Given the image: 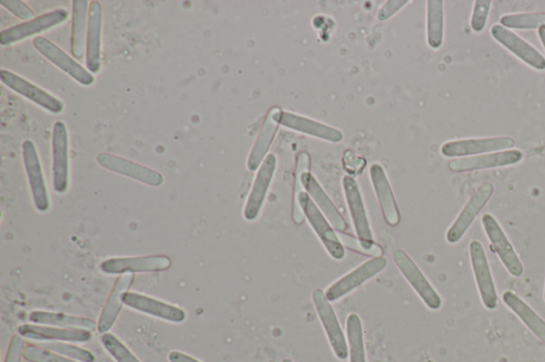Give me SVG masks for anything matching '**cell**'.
Returning <instances> with one entry per match:
<instances>
[{
  "label": "cell",
  "instance_id": "obj_10",
  "mask_svg": "<svg viewBox=\"0 0 545 362\" xmlns=\"http://www.w3.org/2000/svg\"><path fill=\"white\" fill-rule=\"evenodd\" d=\"M511 137L468 138L447 142L442 146L441 154L446 157H470L506 151L515 147Z\"/></svg>",
  "mask_w": 545,
  "mask_h": 362
},
{
  "label": "cell",
  "instance_id": "obj_12",
  "mask_svg": "<svg viewBox=\"0 0 545 362\" xmlns=\"http://www.w3.org/2000/svg\"><path fill=\"white\" fill-rule=\"evenodd\" d=\"M34 46L49 62H52L55 66L60 68L62 72L71 75L79 85L90 86L94 84V75L87 69L80 65L72 56L63 52L61 48L57 46L53 42L46 39V37H36Z\"/></svg>",
  "mask_w": 545,
  "mask_h": 362
},
{
  "label": "cell",
  "instance_id": "obj_36",
  "mask_svg": "<svg viewBox=\"0 0 545 362\" xmlns=\"http://www.w3.org/2000/svg\"><path fill=\"white\" fill-rule=\"evenodd\" d=\"M23 356L24 359L28 362H78L49 351L47 348L33 345L25 347Z\"/></svg>",
  "mask_w": 545,
  "mask_h": 362
},
{
  "label": "cell",
  "instance_id": "obj_18",
  "mask_svg": "<svg viewBox=\"0 0 545 362\" xmlns=\"http://www.w3.org/2000/svg\"><path fill=\"white\" fill-rule=\"evenodd\" d=\"M523 157V152L517 149L499 151L483 156L458 158V160L449 162L448 167L454 173H467V171L511 166V165L522 162Z\"/></svg>",
  "mask_w": 545,
  "mask_h": 362
},
{
  "label": "cell",
  "instance_id": "obj_2",
  "mask_svg": "<svg viewBox=\"0 0 545 362\" xmlns=\"http://www.w3.org/2000/svg\"><path fill=\"white\" fill-rule=\"evenodd\" d=\"M310 157L307 152H301L297 157L296 163V182L306 189L310 198L315 203V206L320 208V211L324 214L325 217L334 228L338 231L344 232L347 228L346 222L342 215L334 206L333 201L322 188L315 177L309 173Z\"/></svg>",
  "mask_w": 545,
  "mask_h": 362
},
{
  "label": "cell",
  "instance_id": "obj_7",
  "mask_svg": "<svg viewBox=\"0 0 545 362\" xmlns=\"http://www.w3.org/2000/svg\"><path fill=\"white\" fill-rule=\"evenodd\" d=\"M314 304L320 317L323 328L325 330L327 339L331 343L335 357L340 360H346L348 357V347L344 330H342L337 315L328 301L325 292L321 289L314 291Z\"/></svg>",
  "mask_w": 545,
  "mask_h": 362
},
{
  "label": "cell",
  "instance_id": "obj_26",
  "mask_svg": "<svg viewBox=\"0 0 545 362\" xmlns=\"http://www.w3.org/2000/svg\"><path fill=\"white\" fill-rule=\"evenodd\" d=\"M282 110L280 107H272L264 119L262 130L255 144L252 146L249 160H247V168L252 173L259 169L260 165H262L266 156H268L269 150L274 141L278 126H280V114Z\"/></svg>",
  "mask_w": 545,
  "mask_h": 362
},
{
  "label": "cell",
  "instance_id": "obj_38",
  "mask_svg": "<svg viewBox=\"0 0 545 362\" xmlns=\"http://www.w3.org/2000/svg\"><path fill=\"white\" fill-rule=\"evenodd\" d=\"M491 9L490 0H477L471 18V27L474 33H481L486 27L488 16Z\"/></svg>",
  "mask_w": 545,
  "mask_h": 362
},
{
  "label": "cell",
  "instance_id": "obj_42",
  "mask_svg": "<svg viewBox=\"0 0 545 362\" xmlns=\"http://www.w3.org/2000/svg\"><path fill=\"white\" fill-rule=\"evenodd\" d=\"M170 362H201L199 359L192 357L191 355H188L180 351L170 352L169 355Z\"/></svg>",
  "mask_w": 545,
  "mask_h": 362
},
{
  "label": "cell",
  "instance_id": "obj_27",
  "mask_svg": "<svg viewBox=\"0 0 545 362\" xmlns=\"http://www.w3.org/2000/svg\"><path fill=\"white\" fill-rule=\"evenodd\" d=\"M280 124L291 130L324 139V141L331 143H340L344 139V135H342L340 130L333 128L331 126L315 122V120L297 116L294 113L282 111L280 114Z\"/></svg>",
  "mask_w": 545,
  "mask_h": 362
},
{
  "label": "cell",
  "instance_id": "obj_6",
  "mask_svg": "<svg viewBox=\"0 0 545 362\" xmlns=\"http://www.w3.org/2000/svg\"><path fill=\"white\" fill-rule=\"evenodd\" d=\"M172 266V260L167 256L138 257H114L104 260L99 270L107 276L129 275V273H153L167 271Z\"/></svg>",
  "mask_w": 545,
  "mask_h": 362
},
{
  "label": "cell",
  "instance_id": "obj_16",
  "mask_svg": "<svg viewBox=\"0 0 545 362\" xmlns=\"http://www.w3.org/2000/svg\"><path fill=\"white\" fill-rule=\"evenodd\" d=\"M53 176L57 194H66L69 187V143L65 123L57 122L53 130Z\"/></svg>",
  "mask_w": 545,
  "mask_h": 362
},
{
  "label": "cell",
  "instance_id": "obj_44",
  "mask_svg": "<svg viewBox=\"0 0 545 362\" xmlns=\"http://www.w3.org/2000/svg\"><path fill=\"white\" fill-rule=\"evenodd\" d=\"M283 362H293V361L290 360V359H284Z\"/></svg>",
  "mask_w": 545,
  "mask_h": 362
},
{
  "label": "cell",
  "instance_id": "obj_31",
  "mask_svg": "<svg viewBox=\"0 0 545 362\" xmlns=\"http://www.w3.org/2000/svg\"><path fill=\"white\" fill-rule=\"evenodd\" d=\"M445 35V10L441 0L427 2V42L430 48L439 49Z\"/></svg>",
  "mask_w": 545,
  "mask_h": 362
},
{
  "label": "cell",
  "instance_id": "obj_13",
  "mask_svg": "<svg viewBox=\"0 0 545 362\" xmlns=\"http://www.w3.org/2000/svg\"><path fill=\"white\" fill-rule=\"evenodd\" d=\"M0 78H2L5 86L30 100L31 103L43 107L44 110L54 114H60L65 110V104L62 100L44 91L43 88L31 84L30 81L22 78L21 75L2 69Z\"/></svg>",
  "mask_w": 545,
  "mask_h": 362
},
{
  "label": "cell",
  "instance_id": "obj_37",
  "mask_svg": "<svg viewBox=\"0 0 545 362\" xmlns=\"http://www.w3.org/2000/svg\"><path fill=\"white\" fill-rule=\"evenodd\" d=\"M339 238L340 240L344 241V244L347 247H350L351 250L367 254V256H371L374 257L383 256V247L376 245L375 243L365 244L364 243V241L354 238L350 236V235L346 234H340Z\"/></svg>",
  "mask_w": 545,
  "mask_h": 362
},
{
  "label": "cell",
  "instance_id": "obj_15",
  "mask_svg": "<svg viewBox=\"0 0 545 362\" xmlns=\"http://www.w3.org/2000/svg\"><path fill=\"white\" fill-rule=\"evenodd\" d=\"M99 166L112 171L114 174L130 177V179L141 182L151 187H160L164 177L158 171L143 166V165L126 160L124 157L99 154L97 157Z\"/></svg>",
  "mask_w": 545,
  "mask_h": 362
},
{
  "label": "cell",
  "instance_id": "obj_17",
  "mask_svg": "<svg viewBox=\"0 0 545 362\" xmlns=\"http://www.w3.org/2000/svg\"><path fill=\"white\" fill-rule=\"evenodd\" d=\"M124 304L127 307L139 311V313L168 322L182 323L187 320L188 317L186 311L180 307L157 300L155 297L136 294V292H127L124 296Z\"/></svg>",
  "mask_w": 545,
  "mask_h": 362
},
{
  "label": "cell",
  "instance_id": "obj_21",
  "mask_svg": "<svg viewBox=\"0 0 545 362\" xmlns=\"http://www.w3.org/2000/svg\"><path fill=\"white\" fill-rule=\"evenodd\" d=\"M344 188L358 239L365 244H373L374 238L370 222L367 218L363 195H361L357 181L352 176H344Z\"/></svg>",
  "mask_w": 545,
  "mask_h": 362
},
{
  "label": "cell",
  "instance_id": "obj_43",
  "mask_svg": "<svg viewBox=\"0 0 545 362\" xmlns=\"http://www.w3.org/2000/svg\"><path fill=\"white\" fill-rule=\"evenodd\" d=\"M539 36H540V40L542 42V45L545 49V26L539 28Z\"/></svg>",
  "mask_w": 545,
  "mask_h": 362
},
{
  "label": "cell",
  "instance_id": "obj_35",
  "mask_svg": "<svg viewBox=\"0 0 545 362\" xmlns=\"http://www.w3.org/2000/svg\"><path fill=\"white\" fill-rule=\"evenodd\" d=\"M101 343H103L106 351L109 353L111 357L117 362H141L116 335L111 333L104 334L101 336Z\"/></svg>",
  "mask_w": 545,
  "mask_h": 362
},
{
  "label": "cell",
  "instance_id": "obj_28",
  "mask_svg": "<svg viewBox=\"0 0 545 362\" xmlns=\"http://www.w3.org/2000/svg\"><path fill=\"white\" fill-rule=\"evenodd\" d=\"M28 319L37 326L55 327L67 329H85L94 332L98 328V323L87 317L71 316L62 313H52V311L36 310L30 313Z\"/></svg>",
  "mask_w": 545,
  "mask_h": 362
},
{
  "label": "cell",
  "instance_id": "obj_40",
  "mask_svg": "<svg viewBox=\"0 0 545 362\" xmlns=\"http://www.w3.org/2000/svg\"><path fill=\"white\" fill-rule=\"evenodd\" d=\"M25 343L21 335L12 337L5 362H22Z\"/></svg>",
  "mask_w": 545,
  "mask_h": 362
},
{
  "label": "cell",
  "instance_id": "obj_29",
  "mask_svg": "<svg viewBox=\"0 0 545 362\" xmlns=\"http://www.w3.org/2000/svg\"><path fill=\"white\" fill-rule=\"evenodd\" d=\"M87 0H74L72 21L71 50L75 58L81 60L87 54V35L88 25Z\"/></svg>",
  "mask_w": 545,
  "mask_h": 362
},
{
  "label": "cell",
  "instance_id": "obj_25",
  "mask_svg": "<svg viewBox=\"0 0 545 362\" xmlns=\"http://www.w3.org/2000/svg\"><path fill=\"white\" fill-rule=\"evenodd\" d=\"M370 176L386 224L396 226L401 221V215H399L388 176H386L382 165L373 164L370 168Z\"/></svg>",
  "mask_w": 545,
  "mask_h": 362
},
{
  "label": "cell",
  "instance_id": "obj_22",
  "mask_svg": "<svg viewBox=\"0 0 545 362\" xmlns=\"http://www.w3.org/2000/svg\"><path fill=\"white\" fill-rule=\"evenodd\" d=\"M23 338L33 341L87 343L93 338L92 332L85 329H67L55 327L23 324L17 329Z\"/></svg>",
  "mask_w": 545,
  "mask_h": 362
},
{
  "label": "cell",
  "instance_id": "obj_11",
  "mask_svg": "<svg viewBox=\"0 0 545 362\" xmlns=\"http://www.w3.org/2000/svg\"><path fill=\"white\" fill-rule=\"evenodd\" d=\"M494 193V186L491 183H484L473 194L470 200L458 215V217L453 222L447 232V240L448 244L455 245L464 238L465 234L472 226L475 218L478 217L487 203L489 202Z\"/></svg>",
  "mask_w": 545,
  "mask_h": 362
},
{
  "label": "cell",
  "instance_id": "obj_34",
  "mask_svg": "<svg viewBox=\"0 0 545 362\" xmlns=\"http://www.w3.org/2000/svg\"><path fill=\"white\" fill-rule=\"evenodd\" d=\"M43 347L78 362H95L97 360L92 352L69 342H50L44 345Z\"/></svg>",
  "mask_w": 545,
  "mask_h": 362
},
{
  "label": "cell",
  "instance_id": "obj_20",
  "mask_svg": "<svg viewBox=\"0 0 545 362\" xmlns=\"http://www.w3.org/2000/svg\"><path fill=\"white\" fill-rule=\"evenodd\" d=\"M276 164L275 156L269 155L260 167L244 207L243 215L247 221H255L259 217L275 174Z\"/></svg>",
  "mask_w": 545,
  "mask_h": 362
},
{
  "label": "cell",
  "instance_id": "obj_30",
  "mask_svg": "<svg viewBox=\"0 0 545 362\" xmlns=\"http://www.w3.org/2000/svg\"><path fill=\"white\" fill-rule=\"evenodd\" d=\"M502 298L506 307L518 316L526 327H529L532 334L545 343V321L542 317L512 291L504 292Z\"/></svg>",
  "mask_w": 545,
  "mask_h": 362
},
{
  "label": "cell",
  "instance_id": "obj_39",
  "mask_svg": "<svg viewBox=\"0 0 545 362\" xmlns=\"http://www.w3.org/2000/svg\"><path fill=\"white\" fill-rule=\"evenodd\" d=\"M0 5L11 12L12 15L25 22L35 20V12L29 8V5L21 2V0H2Z\"/></svg>",
  "mask_w": 545,
  "mask_h": 362
},
{
  "label": "cell",
  "instance_id": "obj_3",
  "mask_svg": "<svg viewBox=\"0 0 545 362\" xmlns=\"http://www.w3.org/2000/svg\"><path fill=\"white\" fill-rule=\"evenodd\" d=\"M481 224H483L487 237L490 241L492 252L498 254L506 270L512 277H522L524 266L521 259H519L515 247L511 245L509 237L506 236L498 220L491 214H485L481 218Z\"/></svg>",
  "mask_w": 545,
  "mask_h": 362
},
{
  "label": "cell",
  "instance_id": "obj_1",
  "mask_svg": "<svg viewBox=\"0 0 545 362\" xmlns=\"http://www.w3.org/2000/svg\"><path fill=\"white\" fill-rule=\"evenodd\" d=\"M297 206L294 209V221L297 225L302 224L303 216L307 218L310 226H313L323 246L331 256L335 260H342L345 257L344 246L339 236L334 231L324 214L315 206L310 196L303 192L295 195Z\"/></svg>",
  "mask_w": 545,
  "mask_h": 362
},
{
  "label": "cell",
  "instance_id": "obj_19",
  "mask_svg": "<svg viewBox=\"0 0 545 362\" xmlns=\"http://www.w3.org/2000/svg\"><path fill=\"white\" fill-rule=\"evenodd\" d=\"M491 35L500 45L509 49V52L526 63V65L537 69V71H545L544 56L534 46H531L530 43L524 41L522 37L500 26V25H494L491 28Z\"/></svg>",
  "mask_w": 545,
  "mask_h": 362
},
{
  "label": "cell",
  "instance_id": "obj_8",
  "mask_svg": "<svg viewBox=\"0 0 545 362\" xmlns=\"http://www.w3.org/2000/svg\"><path fill=\"white\" fill-rule=\"evenodd\" d=\"M23 161L35 206L40 213H46L50 208L46 181L44 177L39 154H37L36 145L31 141L23 144Z\"/></svg>",
  "mask_w": 545,
  "mask_h": 362
},
{
  "label": "cell",
  "instance_id": "obj_5",
  "mask_svg": "<svg viewBox=\"0 0 545 362\" xmlns=\"http://www.w3.org/2000/svg\"><path fill=\"white\" fill-rule=\"evenodd\" d=\"M468 250L481 302L488 310L497 309L499 304V296L484 246L480 241L472 240Z\"/></svg>",
  "mask_w": 545,
  "mask_h": 362
},
{
  "label": "cell",
  "instance_id": "obj_41",
  "mask_svg": "<svg viewBox=\"0 0 545 362\" xmlns=\"http://www.w3.org/2000/svg\"><path fill=\"white\" fill-rule=\"evenodd\" d=\"M407 4L408 0H391V2H386L378 12V20L382 22L389 20V18L396 15Z\"/></svg>",
  "mask_w": 545,
  "mask_h": 362
},
{
  "label": "cell",
  "instance_id": "obj_4",
  "mask_svg": "<svg viewBox=\"0 0 545 362\" xmlns=\"http://www.w3.org/2000/svg\"><path fill=\"white\" fill-rule=\"evenodd\" d=\"M393 259H395L398 270L402 272L423 303L430 310H439L442 307L441 297L408 254L402 250H396L393 254Z\"/></svg>",
  "mask_w": 545,
  "mask_h": 362
},
{
  "label": "cell",
  "instance_id": "obj_14",
  "mask_svg": "<svg viewBox=\"0 0 545 362\" xmlns=\"http://www.w3.org/2000/svg\"><path fill=\"white\" fill-rule=\"evenodd\" d=\"M68 14L65 9L48 12L46 15L36 17L33 21L25 22L3 31L0 35V44L3 46H9L12 44L26 40L30 36L46 33V31L65 23Z\"/></svg>",
  "mask_w": 545,
  "mask_h": 362
},
{
  "label": "cell",
  "instance_id": "obj_32",
  "mask_svg": "<svg viewBox=\"0 0 545 362\" xmlns=\"http://www.w3.org/2000/svg\"><path fill=\"white\" fill-rule=\"evenodd\" d=\"M346 335L350 362H366L363 322L358 315L348 316Z\"/></svg>",
  "mask_w": 545,
  "mask_h": 362
},
{
  "label": "cell",
  "instance_id": "obj_9",
  "mask_svg": "<svg viewBox=\"0 0 545 362\" xmlns=\"http://www.w3.org/2000/svg\"><path fill=\"white\" fill-rule=\"evenodd\" d=\"M386 266V259L383 256L374 257L366 260L365 263L357 266L346 276L342 277L327 288L325 295L328 301L337 302L342 297L351 294L352 291L364 285L369 279L379 275Z\"/></svg>",
  "mask_w": 545,
  "mask_h": 362
},
{
  "label": "cell",
  "instance_id": "obj_33",
  "mask_svg": "<svg viewBox=\"0 0 545 362\" xmlns=\"http://www.w3.org/2000/svg\"><path fill=\"white\" fill-rule=\"evenodd\" d=\"M500 24L510 29H539L545 26V14H523L505 15Z\"/></svg>",
  "mask_w": 545,
  "mask_h": 362
},
{
  "label": "cell",
  "instance_id": "obj_24",
  "mask_svg": "<svg viewBox=\"0 0 545 362\" xmlns=\"http://www.w3.org/2000/svg\"><path fill=\"white\" fill-rule=\"evenodd\" d=\"M133 282H135V275H132V273L123 275L117 279L116 285L113 286L99 316L98 330L100 334L104 335L109 332L114 324H116L120 311H122L123 305H125L124 296L127 292H129Z\"/></svg>",
  "mask_w": 545,
  "mask_h": 362
},
{
  "label": "cell",
  "instance_id": "obj_45",
  "mask_svg": "<svg viewBox=\"0 0 545 362\" xmlns=\"http://www.w3.org/2000/svg\"><path fill=\"white\" fill-rule=\"evenodd\" d=\"M544 301H545V287H544Z\"/></svg>",
  "mask_w": 545,
  "mask_h": 362
},
{
  "label": "cell",
  "instance_id": "obj_23",
  "mask_svg": "<svg viewBox=\"0 0 545 362\" xmlns=\"http://www.w3.org/2000/svg\"><path fill=\"white\" fill-rule=\"evenodd\" d=\"M101 35H103V9L98 2H91L88 8L86 65L88 72L98 74L101 68Z\"/></svg>",
  "mask_w": 545,
  "mask_h": 362
}]
</instances>
